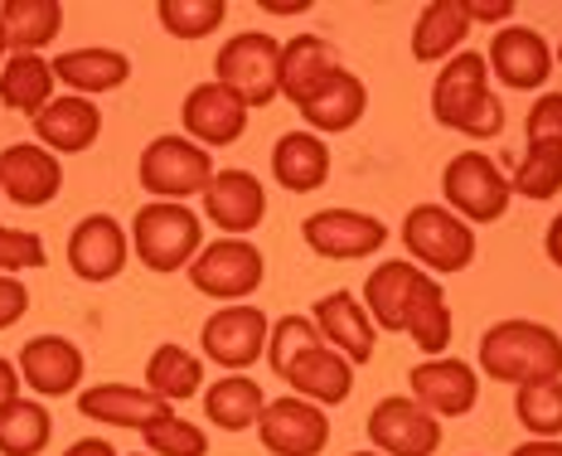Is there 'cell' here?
Segmentation results:
<instances>
[{
  "label": "cell",
  "instance_id": "cell-1",
  "mask_svg": "<svg viewBox=\"0 0 562 456\" xmlns=\"http://www.w3.org/2000/svg\"><path fill=\"white\" fill-rule=\"evenodd\" d=\"M431 116L437 126L471 136V142H495L505 132V102L490 92V64L480 49H461L441 64L431 84Z\"/></svg>",
  "mask_w": 562,
  "mask_h": 456
},
{
  "label": "cell",
  "instance_id": "cell-2",
  "mask_svg": "<svg viewBox=\"0 0 562 456\" xmlns=\"http://www.w3.org/2000/svg\"><path fill=\"white\" fill-rule=\"evenodd\" d=\"M475 365L485 379L514 383V389L529 379H562V335L529 315H509L480 335Z\"/></svg>",
  "mask_w": 562,
  "mask_h": 456
},
{
  "label": "cell",
  "instance_id": "cell-3",
  "mask_svg": "<svg viewBox=\"0 0 562 456\" xmlns=\"http://www.w3.org/2000/svg\"><path fill=\"white\" fill-rule=\"evenodd\" d=\"M204 248V224L190 204H170V200H150L136 209L132 219V253L140 267L150 273H184L194 263V253Z\"/></svg>",
  "mask_w": 562,
  "mask_h": 456
},
{
  "label": "cell",
  "instance_id": "cell-4",
  "mask_svg": "<svg viewBox=\"0 0 562 456\" xmlns=\"http://www.w3.org/2000/svg\"><path fill=\"white\" fill-rule=\"evenodd\" d=\"M407 257L431 277H451V273H465L475 263V229L465 224L461 214H451L447 204H413L397 229Z\"/></svg>",
  "mask_w": 562,
  "mask_h": 456
},
{
  "label": "cell",
  "instance_id": "cell-5",
  "mask_svg": "<svg viewBox=\"0 0 562 456\" xmlns=\"http://www.w3.org/2000/svg\"><path fill=\"white\" fill-rule=\"evenodd\" d=\"M214 84H224L243 108H267L281 92V44L267 30L233 34L214 54Z\"/></svg>",
  "mask_w": 562,
  "mask_h": 456
},
{
  "label": "cell",
  "instance_id": "cell-6",
  "mask_svg": "<svg viewBox=\"0 0 562 456\" xmlns=\"http://www.w3.org/2000/svg\"><path fill=\"white\" fill-rule=\"evenodd\" d=\"M214 156L204 146H194L190 136H156L136 160V180L140 190H150L156 200H170V204H184L194 194L209 190L214 180Z\"/></svg>",
  "mask_w": 562,
  "mask_h": 456
},
{
  "label": "cell",
  "instance_id": "cell-7",
  "mask_svg": "<svg viewBox=\"0 0 562 456\" xmlns=\"http://www.w3.org/2000/svg\"><path fill=\"white\" fill-rule=\"evenodd\" d=\"M509 200H514V190H509L505 170H499L485 151H461V156H451L447 170H441V204H447L451 214H461L471 229L505 219Z\"/></svg>",
  "mask_w": 562,
  "mask_h": 456
},
{
  "label": "cell",
  "instance_id": "cell-8",
  "mask_svg": "<svg viewBox=\"0 0 562 456\" xmlns=\"http://www.w3.org/2000/svg\"><path fill=\"white\" fill-rule=\"evenodd\" d=\"M190 273V287L204 291L209 301H248L267 277V257L252 238H214L194 253V263L184 267Z\"/></svg>",
  "mask_w": 562,
  "mask_h": 456
},
{
  "label": "cell",
  "instance_id": "cell-9",
  "mask_svg": "<svg viewBox=\"0 0 562 456\" xmlns=\"http://www.w3.org/2000/svg\"><path fill=\"white\" fill-rule=\"evenodd\" d=\"M301 238L325 263H364V257L389 248V224L364 214V209L335 204V209H315L306 224H301Z\"/></svg>",
  "mask_w": 562,
  "mask_h": 456
},
{
  "label": "cell",
  "instance_id": "cell-10",
  "mask_svg": "<svg viewBox=\"0 0 562 456\" xmlns=\"http://www.w3.org/2000/svg\"><path fill=\"white\" fill-rule=\"evenodd\" d=\"M267 335H272V321H267L248 301H233V307H218L199 331V349L204 359H214L218 369L228 374H248L257 359H267Z\"/></svg>",
  "mask_w": 562,
  "mask_h": 456
},
{
  "label": "cell",
  "instance_id": "cell-11",
  "mask_svg": "<svg viewBox=\"0 0 562 456\" xmlns=\"http://www.w3.org/2000/svg\"><path fill=\"white\" fill-rule=\"evenodd\" d=\"M369 442L383 456H437L441 418H431L413 393H389L369 413Z\"/></svg>",
  "mask_w": 562,
  "mask_h": 456
},
{
  "label": "cell",
  "instance_id": "cell-12",
  "mask_svg": "<svg viewBox=\"0 0 562 456\" xmlns=\"http://www.w3.org/2000/svg\"><path fill=\"white\" fill-rule=\"evenodd\" d=\"M257 437L272 456H321L330 447V418L321 403L306 399H272L257 418Z\"/></svg>",
  "mask_w": 562,
  "mask_h": 456
},
{
  "label": "cell",
  "instance_id": "cell-13",
  "mask_svg": "<svg viewBox=\"0 0 562 456\" xmlns=\"http://www.w3.org/2000/svg\"><path fill=\"white\" fill-rule=\"evenodd\" d=\"M126 253H132V238H126V229L112 214H88L68 233V267L88 287L116 282L126 267Z\"/></svg>",
  "mask_w": 562,
  "mask_h": 456
},
{
  "label": "cell",
  "instance_id": "cell-14",
  "mask_svg": "<svg viewBox=\"0 0 562 456\" xmlns=\"http://www.w3.org/2000/svg\"><path fill=\"white\" fill-rule=\"evenodd\" d=\"M485 64H490V74L514 92H538L553 78V49H548V40L529 25L495 30V40H490V49H485Z\"/></svg>",
  "mask_w": 562,
  "mask_h": 456
},
{
  "label": "cell",
  "instance_id": "cell-15",
  "mask_svg": "<svg viewBox=\"0 0 562 456\" xmlns=\"http://www.w3.org/2000/svg\"><path fill=\"white\" fill-rule=\"evenodd\" d=\"M64 190V166L40 142H15L0 151V194L20 209H44Z\"/></svg>",
  "mask_w": 562,
  "mask_h": 456
},
{
  "label": "cell",
  "instance_id": "cell-16",
  "mask_svg": "<svg viewBox=\"0 0 562 456\" xmlns=\"http://www.w3.org/2000/svg\"><path fill=\"white\" fill-rule=\"evenodd\" d=\"M15 365H20L25 389H34L40 399H68V393H78V383L88 374L83 349L68 341V335H34V341L20 345Z\"/></svg>",
  "mask_w": 562,
  "mask_h": 456
},
{
  "label": "cell",
  "instance_id": "cell-17",
  "mask_svg": "<svg viewBox=\"0 0 562 456\" xmlns=\"http://www.w3.org/2000/svg\"><path fill=\"white\" fill-rule=\"evenodd\" d=\"M407 383H413V399L427 408L431 418H465V413H475V403H480L475 369L451 355L422 359V365L407 374Z\"/></svg>",
  "mask_w": 562,
  "mask_h": 456
},
{
  "label": "cell",
  "instance_id": "cell-18",
  "mask_svg": "<svg viewBox=\"0 0 562 456\" xmlns=\"http://www.w3.org/2000/svg\"><path fill=\"white\" fill-rule=\"evenodd\" d=\"M204 219L224 229V238H248L267 219V190L248 170H218L204 190Z\"/></svg>",
  "mask_w": 562,
  "mask_h": 456
},
{
  "label": "cell",
  "instance_id": "cell-19",
  "mask_svg": "<svg viewBox=\"0 0 562 456\" xmlns=\"http://www.w3.org/2000/svg\"><path fill=\"white\" fill-rule=\"evenodd\" d=\"M315 331H321V341L339 349V355L349 359V365H369L373 349H379V325L369 321L364 301L355 297V291H330V297L315 301Z\"/></svg>",
  "mask_w": 562,
  "mask_h": 456
},
{
  "label": "cell",
  "instance_id": "cell-20",
  "mask_svg": "<svg viewBox=\"0 0 562 456\" xmlns=\"http://www.w3.org/2000/svg\"><path fill=\"white\" fill-rule=\"evenodd\" d=\"M180 122L194 146L214 151V146H233L248 132V108H243L224 84H199V88H190V98H184Z\"/></svg>",
  "mask_w": 562,
  "mask_h": 456
},
{
  "label": "cell",
  "instance_id": "cell-21",
  "mask_svg": "<svg viewBox=\"0 0 562 456\" xmlns=\"http://www.w3.org/2000/svg\"><path fill=\"white\" fill-rule=\"evenodd\" d=\"M78 413L92 418V423H108V427H132L146 432L156 423L175 418V403H166L160 393L150 389H126V383H92V389L78 393Z\"/></svg>",
  "mask_w": 562,
  "mask_h": 456
},
{
  "label": "cell",
  "instance_id": "cell-22",
  "mask_svg": "<svg viewBox=\"0 0 562 456\" xmlns=\"http://www.w3.org/2000/svg\"><path fill=\"white\" fill-rule=\"evenodd\" d=\"M339 68L345 64H339L330 40H321V34H291V40L281 44V98L301 112Z\"/></svg>",
  "mask_w": 562,
  "mask_h": 456
},
{
  "label": "cell",
  "instance_id": "cell-23",
  "mask_svg": "<svg viewBox=\"0 0 562 456\" xmlns=\"http://www.w3.org/2000/svg\"><path fill=\"white\" fill-rule=\"evenodd\" d=\"M98 136H102V108L92 98H78V92L54 98L34 116V142L54 151V156H78V151L98 146Z\"/></svg>",
  "mask_w": 562,
  "mask_h": 456
},
{
  "label": "cell",
  "instance_id": "cell-24",
  "mask_svg": "<svg viewBox=\"0 0 562 456\" xmlns=\"http://www.w3.org/2000/svg\"><path fill=\"white\" fill-rule=\"evenodd\" d=\"M54 78L64 88H74L78 98H98V92H116L132 78V58L122 49H108V44H88V49H68L49 58Z\"/></svg>",
  "mask_w": 562,
  "mask_h": 456
},
{
  "label": "cell",
  "instance_id": "cell-25",
  "mask_svg": "<svg viewBox=\"0 0 562 456\" xmlns=\"http://www.w3.org/2000/svg\"><path fill=\"white\" fill-rule=\"evenodd\" d=\"M286 383H291V393H296V399L321 403V408H339L349 393H355V365H349L339 349L315 345V349H306V355L286 369Z\"/></svg>",
  "mask_w": 562,
  "mask_h": 456
},
{
  "label": "cell",
  "instance_id": "cell-26",
  "mask_svg": "<svg viewBox=\"0 0 562 456\" xmlns=\"http://www.w3.org/2000/svg\"><path fill=\"white\" fill-rule=\"evenodd\" d=\"M465 34H471V0H431V5H422L413 25V58L417 64H447L461 54Z\"/></svg>",
  "mask_w": 562,
  "mask_h": 456
},
{
  "label": "cell",
  "instance_id": "cell-27",
  "mask_svg": "<svg viewBox=\"0 0 562 456\" xmlns=\"http://www.w3.org/2000/svg\"><path fill=\"white\" fill-rule=\"evenodd\" d=\"M272 175H277L281 190H291V194L321 190V185L330 180V146H325V136H315V132H286V136H277V146H272Z\"/></svg>",
  "mask_w": 562,
  "mask_h": 456
},
{
  "label": "cell",
  "instance_id": "cell-28",
  "mask_svg": "<svg viewBox=\"0 0 562 456\" xmlns=\"http://www.w3.org/2000/svg\"><path fill=\"white\" fill-rule=\"evenodd\" d=\"M417 282H422V267L417 263H379L364 277V291H359L369 321L379 325V331L397 335V331H403V321H407V301H413Z\"/></svg>",
  "mask_w": 562,
  "mask_h": 456
},
{
  "label": "cell",
  "instance_id": "cell-29",
  "mask_svg": "<svg viewBox=\"0 0 562 456\" xmlns=\"http://www.w3.org/2000/svg\"><path fill=\"white\" fill-rule=\"evenodd\" d=\"M364 112H369V88H364V78H355L349 68H339L330 84H325L306 108H301V116H306V126L315 136L349 132V126H359V116Z\"/></svg>",
  "mask_w": 562,
  "mask_h": 456
},
{
  "label": "cell",
  "instance_id": "cell-30",
  "mask_svg": "<svg viewBox=\"0 0 562 456\" xmlns=\"http://www.w3.org/2000/svg\"><path fill=\"white\" fill-rule=\"evenodd\" d=\"M451 331H456V321H451V307H447V291H441V282L431 273H422L413 301H407L403 335L427 359H437V355H447V349H451Z\"/></svg>",
  "mask_w": 562,
  "mask_h": 456
},
{
  "label": "cell",
  "instance_id": "cell-31",
  "mask_svg": "<svg viewBox=\"0 0 562 456\" xmlns=\"http://www.w3.org/2000/svg\"><path fill=\"white\" fill-rule=\"evenodd\" d=\"M262 408H267V393H262L257 379H248V374H224V379H214L204 389V418L224 432L257 427Z\"/></svg>",
  "mask_w": 562,
  "mask_h": 456
},
{
  "label": "cell",
  "instance_id": "cell-32",
  "mask_svg": "<svg viewBox=\"0 0 562 456\" xmlns=\"http://www.w3.org/2000/svg\"><path fill=\"white\" fill-rule=\"evenodd\" d=\"M54 68L49 58L40 54H10L5 68H0V102H5L10 112H25L30 122L40 116L44 108L54 102Z\"/></svg>",
  "mask_w": 562,
  "mask_h": 456
},
{
  "label": "cell",
  "instance_id": "cell-33",
  "mask_svg": "<svg viewBox=\"0 0 562 456\" xmlns=\"http://www.w3.org/2000/svg\"><path fill=\"white\" fill-rule=\"evenodd\" d=\"M0 25H5L10 54H40L64 30V5L58 0H5Z\"/></svg>",
  "mask_w": 562,
  "mask_h": 456
},
{
  "label": "cell",
  "instance_id": "cell-34",
  "mask_svg": "<svg viewBox=\"0 0 562 456\" xmlns=\"http://www.w3.org/2000/svg\"><path fill=\"white\" fill-rule=\"evenodd\" d=\"M146 389L160 393L166 403H184L204 389V365H199L194 349L184 345H160L156 355L146 359Z\"/></svg>",
  "mask_w": 562,
  "mask_h": 456
},
{
  "label": "cell",
  "instance_id": "cell-35",
  "mask_svg": "<svg viewBox=\"0 0 562 456\" xmlns=\"http://www.w3.org/2000/svg\"><path fill=\"white\" fill-rule=\"evenodd\" d=\"M54 437V418L40 399H15L0 413V456H40Z\"/></svg>",
  "mask_w": 562,
  "mask_h": 456
},
{
  "label": "cell",
  "instance_id": "cell-36",
  "mask_svg": "<svg viewBox=\"0 0 562 456\" xmlns=\"http://www.w3.org/2000/svg\"><path fill=\"white\" fill-rule=\"evenodd\" d=\"M514 418L529 437H562V379H529L514 389Z\"/></svg>",
  "mask_w": 562,
  "mask_h": 456
},
{
  "label": "cell",
  "instance_id": "cell-37",
  "mask_svg": "<svg viewBox=\"0 0 562 456\" xmlns=\"http://www.w3.org/2000/svg\"><path fill=\"white\" fill-rule=\"evenodd\" d=\"M228 0H160L156 20L170 40H209L214 30H224Z\"/></svg>",
  "mask_w": 562,
  "mask_h": 456
},
{
  "label": "cell",
  "instance_id": "cell-38",
  "mask_svg": "<svg viewBox=\"0 0 562 456\" xmlns=\"http://www.w3.org/2000/svg\"><path fill=\"white\" fill-rule=\"evenodd\" d=\"M509 190L519 194V200H553V194L562 190V151L553 146H524V156L514 160V180Z\"/></svg>",
  "mask_w": 562,
  "mask_h": 456
},
{
  "label": "cell",
  "instance_id": "cell-39",
  "mask_svg": "<svg viewBox=\"0 0 562 456\" xmlns=\"http://www.w3.org/2000/svg\"><path fill=\"white\" fill-rule=\"evenodd\" d=\"M315 345H325V341H321V331H315L311 315H281V321L272 325V335H267V365H272L277 379H286V369Z\"/></svg>",
  "mask_w": 562,
  "mask_h": 456
},
{
  "label": "cell",
  "instance_id": "cell-40",
  "mask_svg": "<svg viewBox=\"0 0 562 456\" xmlns=\"http://www.w3.org/2000/svg\"><path fill=\"white\" fill-rule=\"evenodd\" d=\"M146 452L150 456H209V432L190 418H166V423L146 427Z\"/></svg>",
  "mask_w": 562,
  "mask_h": 456
},
{
  "label": "cell",
  "instance_id": "cell-41",
  "mask_svg": "<svg viewBox=\"0 0 562 456\" xmlns=\"http://www.w3.org/2000/svg\"><path fill=\"white\" fill-rule=\"evenodd\" d=\"M30 267H44V238L30 229H5L0 224V273L20 277Z\"/></svg>",
  "mask_w": 562,
  "mask_h": 456
},
{
  "label": "cell",
  "instance_id": "cell-42",
  "mask_svg": "<svg viewBox=\"0 0 562 456\" xmlns=\"http://www.w3.org/2000/svg\"><path fill=\"white\" fill-rule=\"evenodd\" d=\"M524 136H529V146L562 151V92H538L529 116H524Z\"/></svg>",
  "mask_w": 562,
  "mask_h": 456
},
{
  "label": "cell",
  "instance_id": "cell-43",
  "mask_svg": "<svg viewBox=\"0 0 562 456\" xmlns=\"http://www.w3.org/2000/svg\"><path fill=\"white\" fill-rule=\"evenodd\" d=\"M25 311H30V287L20 282V277L0 273V331H10V325H15Z\"/></svg>",
  "mask_w": 562,
  "mask_h": 456
},
{
  "label": "cell",
  "instance_id": "cell-44",
  "mask_svg": "<svg viewBox=\"0 0 562 456\" xmlns=\"http://www.w3.org/2000/svg\"><path fill=\"white\" fill-rule=\"evenodd\" d=\"M471 25H514L509 0H471Z\"/></svg>",
  "mask_w": 562,
  "mask_h": 456
},
{
  "label": "cell",
  "instance_id": "cell-45",
  "mask_svg": "<svg viewBox=\"0 0 562 456\" xmlns=\"http://www.w3.org/2000/svg\"><path fill=\"white\" fill-rule=\"evenodd\" d=\"M20 389H25V379H20V365L0 359V413H5V408L20 399Z\"/></svg>",
  "mask_w": 562,
  "mask_h": 456
},
{
  "label": "cell",
  "instance_id": "cell-46",
  "mask_svg": "<svg viewBox=\"0 0 562 456\" xmlns=\"http://www.w3.org/2000/svg\"><path fill=\"white\" fill-rule=\"evenodd\" d=\"M509 456H562V437H529V442H519Z\"/></svg>",
  "mask_w": 562,
  "mask_h": 456
},
{
  "label": "cell",
  "instance_id": "cell-47",
  "mask_svg": "<svg viewBox=\"0 0 562 456\" xmlns=\"http://www.w3.org/2000/svg\"><path fill=\"white\" fill-rule=\"evenodd\" d=\"M64 456H116V447H112L108 437H78Z\"/></svg>",
  "mask_w": 562,
  "mask_h": 456
},
{
  "label": "cell",
  "instance_id": "cell-48",
  "mask_svg": "<svg viewBox=\"0 0 562 456\" xmlns=\"http://www.w3.org/2000/svg\"><path fill=\"white\" fill-rule=\"evenodd\" d=\"M543 248H548V257H553V267H562V214L548 224V233H543Z\"/></svg>",
  "mask_w": 562,
  "mask_h": 456
},
{
  "label": "cell",
  "instance_id": "cell-49",
  "mask_svg": "<svg viewBox=\"0 0 562 456\" xmlns=\"http://www.w3.org/2000/svg\"><path fill=\"white\" fill-rule=\"evenodd\" d=\"M262 10H272V15H301L306 5H277V0H262Z\"/></svg>",
  "mask_w": 562,
  "mask_h": 456
},
{
  "label": "cell",
  "instance_id": "cell-50",
  "mask_svg": "<svg viewBox=\"0 0 562 456\" xmlns=\"http://www.w3.org/2000/svg\"><path fill=\"white\" fill-rule=\"evenodd\" d=\"M5 54H10V40H5V25H0V68H5Z\"/></svg>",
  "mask_w": 562,
  "mask_h": 456
},
{
  "label": "cell",
  "instance_id": "cell-51",
  "mask_svg": "<svg viewBox=\"0 0 562 456\" xmlns=\"http://www.w3.org/2000/svg\"><path fill=\"white\" fill-rule=\"evenodd\" d=\"M553 58H558V64H562V44H558V49H553Z\"/></svg>",
  "mask_w": 562,
  "mask_h": 456
},
{
  "label": "cell",
  "instance_id": "cell-52",
  "mask_svg": "<svg viewBox=\"0 0 562 456\" xmlns=\"http://www.w3.org/2000/svg\"><path fill=\"white\" fill-rule=\"evenodd\" d=\"M355 456H383V452H355Z\"/></svg>",
  "mask_w": 562,
  "mask_h": 456
},
{
  "label": "cell",
  "instance_id": "cell-53",
  "mask_svg": "<svg viewBox=\"0 0 562 456\" xmlns=\"http://www.w3.org/2000/svg\"><path fill=\"white\" fill-rule=\"evenodd\" d=\"M0 200H5V194H0Z\"/></svg>",
  "mask_w": 562,
  "mask_h": 456
},
{
  "label": "cell",
  "instance_id": "cell-54",
  "mask_svg": "<svg viewBox=\"0 0 562 456\" xmlns=\"http://www.w3.org/2000/svg\"><path fill=\"white\" fill-rule=\"evenodd\" d=\"M146 456H150V452H146Z\"/></svg>",
  "mask_w": 562,
  "mask_h": 456
}]
</instances>
